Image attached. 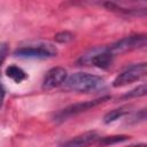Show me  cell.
I'll return each instance as SVG.
<instances>
[{"instance_id":"cell-11","label":"cell","mask_w":147,"mask_h":147,"mask_svg":"<svg viewBox=\"0 0 147 147\" xmlns=\"http://www.w3.org/2000/svg\"><path fill=\"white\" fill-rule=\"evenodd\" d=\"M146 92H147V86H146V84H141V85L137 86L136 88L131 90L130 92L125 93V94H124L122 98H124V99H131V98L144 96V95L146 94Z\"/></svg>"},{"instance_id":"cell-8","label":"cell","mask_w":147,"mask_h":147,"mask_svg":"<svg viewBox=\"0 0 147 147\" xmlns=\"http://www.w3.org/2000/svg\"><path fill=\"white\" fill-rule=\"evenodd\" d=\"M99 137L96 134V132H85L80 136H77L75 138H72L71 140L64 142L65 146H87L92 142H94L95 140H98Z\"/></svg>"},{"instance_id":"cell-10","label":"cell","mask_w":147,"mask_h":147,"mask_svg":"<svg viewBox=\"0 0 147 147\" xmlns=\"http://www.w3.org/2000/svg\"><path fill=\"white\" fill-rule=\"evenodd\" d=\"M126 114H129V108L127 107H121V108H117V109H114V110H110L109 113H107L103 117V122L106 124H109V123H113L119 118H122L123 116H125Z\"/></svg>"},{"instance_id":"cell-12","label":"cell","mask_w":147,"mask_h":147,"mask_svg":"<svg viewBox=\"0 0 147 147\" xmlns=\"http://www.w3.org/2000/svg\"><path fill=\"white\" fill-rule=\"evenodd\" d=\"M54 39H55L56 42L67 44V42H69V41H71L74 39V33H71L69 31H61V32L55 34Z\"/></svg>"},{"instance_id":"cell-9","label":"cell","mask_w":147,"mask_h":147,"mask_svg":"<svg viewBox=\"0 0 147 147\" xmlns=\"http://www.w3.org/2000/svg\"><path fill=\"white\" fill-rule=\"evenodd\" d=\"M6 75L10 79H13L15 83H21L24 79H26V77H28L26 74H25V71L22 68L17 67V65H9V67H7Z\"/></svg>"},{"instance_id":"cell-14","label":"cell","mask_w":147,"mask_h":147,"mask_svg":"<svg viewBox=\"0 0 147 147\" xmlns=\"http://www.w3.org/2000/svg\"><path fill=\"white\" fill-rule=\"evenodd\" d=\"M7 52H8V46H7V44L0 42V65H1L2 61L5 60V57H6V55H7Z\"/></svg>"},{"instance_id":"cell-6","label":"cell","mask_w":147,"mask_h":147,"mask_svg":"<svg viewBox=\"0 0 147 147\" xmlns=\"http://www.w3.org/2000/svg\"><path fill=\"white\" fill-rule=\"evenodd\" d=\"M110 96H101V98H98V99H94V100H90V101H84V102H79V103H75V105H71L64 109H62L60 113L56 114L55 116V119L56 121H64L71 116H75L77 114H80L83 111H86V110H90L103 102H106L107 100H109Z\"/></svg>"},{"instance_id":"cell-13","label":"cell","mask_w":147,"mask_h":147,"mask_svg":"<svg viewBox=\"0 0 147 147\" xmlns=\"http://www.w3.org/2000/svg\"><path fill=\"white\" fill-rule=\"evenodd\" d=\"M129 137L126 136H113V137H105L102 139H100V144L101 145H113V144H117V142H122L127 140Z\"/></svg>"},{"instance_id":"cell-2","label":"cell","mask_w":147,"mask_h":147,"mask_svg":"<svg viewBox=\"0 0 147 147\" xmlns=\"http://www.w3.org/2000/svg\"><path fill=\"white\" fill-rule=\"evenodd\" d=\"M114 54L109 51L108 46L107 47H95L83 54L78 63L80 65H93L98 67L101 69H108L114 60Z\"/></svg>"},{"instance_id":"cell-15","label":"cell","mask_w":147,"mask_h":147,"mask_svg":"<svg viewBox=\"0 0 147 147\" xmlns=\"http://www.w3.org/2000/svg\"><path fill=\"white\" fill-rule=\"evenodd\" d=\"M3 99H5V87H3V85L0 80V108L3 103Z\"/></svg>"},{"instance_id":"cell-1","label":"cell","mask_w":147,"mask_h":147,"mask_svg":"<svg viewBox=\"0 0 147 147\" xmlns=\"http://www.w3.org/2000/svg\"><path fill=\"white\" fill-rule=\"evenodd\" d=\"M62 85H64V87L70 91L90 93L102 88L105 86V79L98 75H92L87 72H76L67 77Z\"/></svg>"},{"instance_id":"cell-4","label":"cell","mask_w":147,"mask_h":147,"mask_svg":"<svg viewBox=\"0 0 147 147\" xmlns=\"http://www.w3.org/2000/svg\"><path fill=\"white\" fill-rule=\"evenodd\" d=\"M147 72V64L146 62L142 63H138V64H133L129 68H126L124 71H122L113 82V86L114 87H122L125 85H129L136 80L141 79L142 77H145Z\"/></svg>"},{"instance_id":"cell-5","label":"cell","mask_w":147,"mask_h":147,"mask_svg":"<svg viewBox=\"0 0 147 147\" xmlns=\"http://www.w3.org/2000/svg\"><path fill=\"white\" fill-rule=\"evenodd\" d=\"M146 46V34H132L122 38L121 40L108 46L109 51L116 55L127 51H133L138 48H144Z\"/></svg>"},{"instance_id":"cell-7","label":"cell","mask_w":147,"mask_h":147,"mask_svg":"<svg viewBox=\"0 0 147 147\" xmlns=\"http://www.w3.org/2000/svg\"><path fill=\"white\" fill-rule=\"evenodd\" d=\"M67 78V71L64 68L55 67L49 69L42 80V88L44 90H52L55 87H59L64 83Z\"/></svg>"},{"instance_id":"cell-3","label":"cell","mask_w":147,"mask_h":147,"mask_svg":"<svg viewBox=\"0 0 147 147\" xmlns=\"http://www.w3.org/2000/svg\"><path fill=\"white\" fill-rule=\"evenodd\" d=\"M56 54V47L49 42H39L34 45L23 46L14 52L15 56L22 59H48L55 56Z\"/></svg>"}]
</instances>
